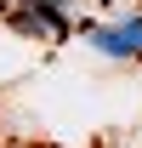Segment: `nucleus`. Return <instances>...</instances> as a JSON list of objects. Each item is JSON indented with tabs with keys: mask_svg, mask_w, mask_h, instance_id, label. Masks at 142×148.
Wrapping results in <instances>:
<instances>
[{
	"mask_svg": "<svg viewBox=\"0 0 142 148\" xmlns=\"http://www.w3.org/2000/svg\"><path fill=\"white\" fill-rule=\"evenodd\" d=\"M63 6L68 0H17L12 6V23H17V34H34V40H68V17H63Z\"/></svg>",
	"mask_w": 142,
	"mask_h": 148,
	"instance_id": "obj_1",
	"label": "nucleus"
},
{
	"mask_svg": "<svg viewBox=\"0 0 142 148\" xmlns=\"http://www.w3.org/2000/svg\"><path fill=\"white\" fill-rule=\"evenodd\" d=\"M97 46H102L108 57H142V17H131V23H114V29H102V34H97Z\"/></svg>",
	"mask_w": 142,
	"mask_h": 148,
	"instance_id": "obj_2",
	"label": "nucleus"
}]
</instances>
